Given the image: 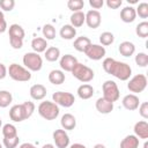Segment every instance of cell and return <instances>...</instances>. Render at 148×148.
<instances>
[{"label":"cell","mask_w":148,"mask_h":148,"mask_svg":"<svg viewBox=\"0 0 148 148\" xmlns=\"http://www.w3.org/2000/svg\"><path fill=\"white\" fill-rule=\"evenodd\" d=\"M102 66L108 74L113 75L120 81H127L132 75V68L128 64L118 61L113 58H105Z\"/></svg>","instance_id":"obj_1"},{"label":"cell","mask_w":148,"mask_h":148,"mask_svg":"<svg viewBox=\"0 0 148 148\" xmlns=\"http://www.w3.org/2000/svg\"><path fill=\"white\" fill-rule=\"evenodd\" d=\"M8 34H9V43H10V46L13 49H15V50H20L23 46V38L25 36L24 29L20 24L14 23V24L9 25Z\"/></svg>","instance_id":"obj_2"},{"label":"cell","mask_w":148,"mask_h":148,"mask_svg":"<svg viewBox=\"0 0 148 148\" xmlns=\"http://www.w3.org/2000/svg\"><path fill=\"white\" fill-rule=\"evenodd\" d=\"M38 110V113L42 118H44L45 120H53L56 119L58 116H59V106L53 103V102H50V101H44V102H40V104L38 105L37 108Z\"/></svg>","instance_id":"obj_3"},{"label":"cell","mask_w":148,"mask_h":148,"mask_svg":"<svg viewBox=\"0 0 148 148\" xmlns=\"http://www.w3.org/2000/svg\"><path fill=\"white\" fill-rule=\"evenodd\" d=\"M8 75L10 79H13L14 81H17V82H27V81H30V79H31V72L16 62H13L9 66Z\"/></svg>","instance_id":"obj_4"},{"label":"cell","mask_w":148,"mask_h":148,"mask_svg":"<svg viewBox=\"0 0 148 148\" xmlns=\"http://www.w3.org/2000/svg\"><path fill=\"white\" fill-rule=\"evenodd\" d=\"M71 73L76 80H79L80 82H83V83L90 82L95 76L94 71L90 67H88V66H86V65H83L81 62H77L74 66V68L72 69Z\"/></svg>","instance_id":"obj_5"},{"label":"cell","mask_w":148,"mask_h":148,"mask_svg":"<svg viewBox=\"0 0 148 148\" xmlns=\"http://www.w3.org/2000/svg\"><path fill=\"white\" fill-rule=\"evenodd\" d=\"M22 61L24 67L30 72H38L43 67V58L36 52H27Z\"/></svg>","instance_id":"obj_6"},{"label":"cell","mask_w":148,"mask_h":148,"mask_svg":"<svg viewBox=\"0 0 148 148\" xmlns=\"http://www.w3.org/2000/svg\"><path fill=\"white\" fill-rule=\"evenodd\" d=\"M147 83H148V80L145 74H136L130 79L127 83V89L135 95V94L142 92L146 89Z\"/></svg>","instance_id":"obj_7"},{"label":"cell","mask_w":148,"mask_h":148,"mask_svg":"<svg viewBox=\"0 0 148 148\" xmlns=\"http://www.w3.org/2000/svg\"><path fill=\"white\" fill-rule=\"evenodd\" d=\"M102 89H103V97L106 98L108 101L114 103L116 101L119 99L120 92H119V88H118V86H117V83L114 81L106 80L103 83Z\"/></svg>","instance_id":"obj_8"},{"label":"cell","mask_w":148,"mask_h":148,"mask_svg":"<svg viewBox=\"0 0 148 148\" xmlns=\"http://www.w3.org/2000/svg\"><path fill=\"white\" fill-rule=\"evenodd\" d=\"M52 102L56 103L58 106H64V108H71L74 102H75V97L72 92H67V91H56L52 95Z\"/></svg>","instance_id":"obj_9"},{"label":"cell","mask_w":148,"mask_h":148,"mask_svg":"<svg viewBox=\"0 0 148 148\" xmlns=\"http://www.w3.org/2000/svg\"><path fill=\"white\" fill-rule=\"evenodd\" d=\"M9 118H10V120H13L15 123H21V121H23V120L29 118V116H28V113H27V111L24 109L23 103L22 104H15V105H13L10 108Z\"/></svg>","instance_id":"obj_10"},{"label":"cell","mask_w":148,"mask_h":148,"mask_svg":"<svg viewBox=\"0 0 148 148\" xmlns=\"http://www.w3.org/2000/svg\"><path fill=\"white\" fill-rule=\"evenodd\" d=\"M84 53L90 60H101L102 58L105 57L106 50L104 46L99 44H90V46L86 50Z\"/></svg>","instance_id":"obj_11"},{"label":"cell","mask_w":148,"mask_h":148,"mask_svg":"<svg viewBox=\"0 0 148 148\" xmlns=\"http://www.w3.org/2000/svg\"><path fill=\"white\" fill-rule=\"evenodd\" d=\"M54 146L57 148H68L69 146V136L65 130H56L52 134Z\"/></svg>","instance_id":"obj_12"},{"label":"cell","mask_w":148,"mask_h":148,"mask_svg":"<svg viewBox=\"0 0 148 148\" xmlns=\"http://www.w3.org/2000/svg\"><path fill=\"white\" fill-rule=\"evenodd\" d=\"M86 24L91 29H97L102 23V15L98 10L90 9L86 14Z\"/></svg>","instance_id":"obj_13"},{"label":"cell","mask_w":148,"mask_h":148,"mask_svg":"<svg viewBox=\"0 0 148 148\" xmlns=\"http://www.w3.org/2000/svg\"><path fill=\"white\" fill-rule=\"evenodd\" d=\"M76 64H77V59L72 54H65L59 60V65H60V68L62 72L64 71L65 72H72V69L74 68V66Z\"/></svg>","instance_id":"obj_14"},{"label":"cell","mask_w":148,"mask_h":148,"mask_svg":"<svg viewBox=\"0 0 148 148\" xmlns=\"http://www.w3.org/2000/svg\"><path fill=\"white\" fill-rule=\"evenodd\" d=\"M121 103H123V106H124L126 110H128V111H134V110H136V109L139 108V105H140L139 97H138L136 95H134V94H128V95L124 96Z\"/></svg>","instance_id":"obj_15"},{"label":"cell","mask_w":148,"mask_h":148,"mask_svg":"<svg viewBox=\"0 0 148 148\" xmlns=\"http://www.w3.org/2000/svg\"><path fill=\"white\" fill-rule=\"evenodd\" d=\"M29 94H30V97L35 101H43L46 96V88L40 84V83H37V84H34L30 87V90H29Z\"/></svg>","instance_id":"obj_16"},{"label":"cell","mask_w":148,"mask_h":148,"mask_svg":"<svg viewBox=\"0 0 148 148\" xmlns=\"http://www.w3.org/2000/svg\"><path fill=\"white\" fill-rule=\"evenodd\" d=\"M95 106H96V110L99 113H102V114H108V113H110L113 110V103L110 102V101H108L104 97H99L96 101Z\"/></svg>","instance_id":"obj_17"},{"label":"cell","mask_w":148,"mask_h":148,"mask_svg":"<svg viewBox=\"0 0 148 148\" xmlns=\"http://www.w3.org/2000/svg\"><path fill=\"white\" fill-rule=\"evenodd\" d=\"M134 135L138 139H148V123L146 120H140L134 125Z\"/></svg>","instance_id":"obj_18"},{"label":"cell","mask_w":148,"mask_h":148,"mask_svg":"<svg viewBox=\"0 0 148 148\" xmlns=\"http://www.w3.org/2000/svg\"><path fill=\"white\" fill-rule=\"evenodd\" d=\"M60 125L65 131H72L76 126V119L72 113H65L61 116Z\"/></svg>","instance_id":"obj_19"},{"label":"cell","mask_w":148,"mask_h":148,"mask_svg":"<svg viewBox=\"0 0 148 148\" xmlns=\"http://www.w3.org/2000/svg\"><path fill=\"white\" fill-rule=\"evenodd\" d=\"M136 17L135 8L132 6H126L120 10V20L125 23H132Z\"/></svg>","instance_id":"obj_20"},{"label":"cell","mask_w":148,"mask_h":148,"mask_svg":"<svg viewBox=\"0 0 148 148\" xmlns=\"http://www.w3.org/2000/svg\"><path fill=\"white\" fill-rule=\"evenodd\" d=\"M77 96L81 98V99H89V98H91L92 96H94V92H95V90H94V88H92V86L91 84H89V83H83V84H81L79 88H77Z\"/></svg>","instance_id":"obj_21"},{"label":"cell","mask_w":148,"mask_h":148,"mask_svg":"<svg viewBox=\"0 0 148 148\" xmlns=\"http://www.w3.org/2000/svg\"><path fill=\"white\" fill-rule=\"evenodd\" d=\"M118 51L119 53L123 56V57H131L134 54L135 52V45L132 43V42H128V40H125V42H121L118 46Z\"/></svg>","instance_id":"obj_22"},{"label":"cell","mask_w":148,"mask_h":148,"mask_svg":"<svg viewBox=\"0 0 148 148\" xmlns=\"http://www.w3.org/2000/svg\"><path fill=\"white\" fill-rule=\"evenodd\" d=\"M65 79H66L65 73L61 69H52L49 73V81L54 86H59V84L64 83Z\"/></svg>","instance_id":"obj_23"},{"label":"cell","mask_w":148,"mask_h":148,"mask_svg":"<svg viewBox=\"0 0 148 148\" xmlns=\"http://www.w3.org/2000/svg\"><path fill=\"white\" fill-rule=\"evenodd\" d=\"M90 44H91V40H90L88 37L81 36V37L75 38V40H74V43H73V46H74V49H75L76 51H79V52H86V50L90 46Z\"/></svg>","instance_id":"obj_24"},{"label":"cell","mask_w":148,"mask_h":148,"mask_svg":"<svg viewBox=\"0 0 148 148\" xmlns=\"http://www.w3.org/2000/svg\"><path fill=\"white\" fill-rule=\"evenodd\" d=\"M31 47L34 50V52L36 53H42L45 52L47 49V40L44 39L43 37H36L31 40Z\"/></svg>","instance_id":"obj_25"},{"label":"cell","mask_w":148,"mask_h":148,"mask_svg":"<svg viewBox=\"0 0 148 148\" xmlns=\"http://www.w3.org/2000/svg\"><path fill=\"white\" fill-rule=\"evenodd\" d=\"M59 35L62 39H67V40H71L73 39L75 36H76V29L74 27H72L71 24H64L61 28H60V31H59Z\"/></svg>","instance_id":"obj_26"},{"label":"cell","mask_w":148,"mask_h":148,"mask_svg":"<svg viewBox=\"0 0 148 148\" xmlns=\"http://www.w3.org/2000/svg\"><path fill=\"white\" fill-rule=\"evenodd\" d=\"M69 21H71V25L72 27H74L75 29L76 28H80L86 22V15H84V13L82 10L81 12H75V13H73L71 15Z\"/></svg>","instance_id":"obj_27"},{"label":"cell","mask_w":148,"mask_h":148,"mask_svg":"<svg viewBox=\"0 0 148 148\" xmlns=\"http://www.w3.org/2000/svg\"><path fill=\"white\" fill-rule=\"evenodd\" d=\"M120 148H139V139L134 134L126 135L120 141Z\"/></svg>","instance_id":"obj_28"},{"label":"cell","mask_w":148,"mask_h":148,"mask_svg":"<svg viewBox=\"0 0 148 148\" xmlns=\"http://www.w3.org/2000/svg\"><path fill=\"white\" fill-rule=\"evenodd\" d=\"M44 57H45V59L47 61L54 62V61H57L60 58V50L57 46H50L44 52Z\"/></svg>","instance_id":"obj_29"},{"label":"cell","mask_w":148,"mask_h":148,"mask_svg":"<svg viewBox=\"0 0 148 148\" xmlns=\"http://www.w3.org/2000/svg\"><path fill=\"white\" fill-rule=\"evenodd\" d=\"M13 102V95L8 90H0V108H7Z\"/></svg>","instance_id":"obj_30"},{"label":"cell","mask_w":148,"mask_h":148,"mask_svg":"<svg viewBox=\"0 0 148 148\" xmlns=\"http://www.w3.org/2000/svg\"><path fill=\"white\" fill-rule=\"evenodd\" d=\"M2 135L3 138H14L17 136V128L13 124H5L2 126Z\"/></svg>","instance_id":"obj_31"},{"label":"cell","mask_w":148,"mask_h":148,"mask_svg":"<svg viewBox=\"0 0 148 148\" xmlns=\"http://www.w3.org/2000/svg\"><path fill=\"white\" fill-rule=\"evenodd\" d=\"M42 32H43L44 39H46V40H52L56 37V28L52 24H49V23L45 24L42 29Z\"/></svg>","instance_id":"obj_32"},{"label":"cell","mask_w":148,"mask_h":148,"mask_svg":"<svg viewBox=\"0 0 148 148\" xmlns=\"http://www.w3.org/2000/svg\"><path fill=\"white\" fill-rule=\"evenodd\" d=\"M99 42L102 46H109L114 42V36L110 31H104L99 35Z\"/></svg>","instance_id":"obj_33"},{"label":"cell","mask_w":148,"mask_h":148,"mask_svg":"<svg viewBox=\"0 0 148 148\" xmlns=\"http://www.w3.org/2000/svg\"><path fill=\"white\" fill-rule=\"evenodd\" d=\"M135 34H136L140 38H146V37L148 36V22H147V21L140 22V23L135 27Z\"/></svg>","instance_id":"obj_34"},{"label":"cell","mask_w":148,"mask_h":148,"mask_svg":"<svg viewBox=\"0 0 148 148\" xmlns=\"http://www.w3.org/2000/svg\"><path fill=\"white\" fill-rule=\"evenodd\" d=\"M67 7L69 10H72L73 13L75 12H81V9L84 7V2L82 0H69L67 2Z\"/></svg>","instance_id":"obj_35"},{"label":"cell","mask_w":148,"mask_h":148,"mask_svg":"<svg viewBox=\"0 0 148 148\" xmlns=\"http://www.w3.org/2000/svg\"><path fill=\"white\" fill-rule=\"evenodd\" d=\"M18 142H20L18 135L14 138H3L2 140V145L5 148H16L18 146Z\"/></svg>","instance_id":"obj_36"},{"label":"cell","mask_w":148,"mask_h":148,"mask_svg":"<svg viewBox=\"0 0 148 148\" xmlns=\"http://www.w3.org/2000/svg\"><path fill=\"white\" fill-rule=\"evenodd\" d=\"M135 13H136V15H139V17L147 18L148 17V3L147 2L139 3V6L135 8Z\"/></svg>","instance_id":"obj_37"},{"label":"cell","mask_w":148,"mask_h":148,"mask_svg":"<svg viewBox=\"0 0 148 148\" xmlns=\"http://www.w3.org/2000/svg\"><path fill=\"white\" fill-rule=\"evenodd\" d=\"M135 64L139 67H146L148 65V54L145 52H139L135 56Z\"/></svg>","instance_id":"obj_38"},{"label":"cell","mask_w":148,"mask_h":148,"mask_svg":"<svg viewBox=\"0 0 148 148\" xmlns=\"http://www.w3.org/2000/svg\"><path fill=\"white\" fill-rule=\"evenodd\" d=\"M15 7L14 0H0V8L5 12H12Z\"/></svg>","instance_id":"obj_39"},{"label":"cell","mask_w":148,"mask_h":148,"mask_svg":"<svg viewBox=\"0 0 148 148\" xmlns=\"http://www.w3.org/2000/svg\"><path fill=\"white\" fill-rule=\"evenodd\" d=\"M138 109H139L140 116H141L143 119H148V103H147V102L141 103Z\"/></svg>","instance_id":"obj_40"},{"label":"cell","mask_w":148,"mask_h":148,"mask_svg":"<svg viewBox=\"0 0 148 148\" xmlns=\"http://www.w3.org/2000/svg\"><path fill=\"white\" fill-rule=\"evenodd\" d=\"M105 3L111 9H118L123 5V0H106Z\"/></svg>","instance_id":"obj_41"},{"label":"cell","mask_w":148,"mask_h":148,"mask_svg":"<svg viewBox=\"0 0 148 148\" xmlns=\"http://www.w3.org/2000/svg\"><path fill=\"white\" fill-rule=\"evenodd\" d=\"M89 5H90V7H92V9L97 10L103 7L104 1L103 0H89Z\"/></svg>","instance_id":"obj_42"},{"label":"cell","mask_w":148,"mask_h":148,"mask_svg":"<svg viewBox=\"0 0 148 148\" xmlns=\"http://www.w3.org/2000/svg\"><path fill=\"white\" fill-rule=\"evenodd\" d=\"M7 30V22L5 20V15L0 10V34L5 32Z\"/></svg>","instance_id":"obj_43"},{"label":"cell","mask_w":148,"mask_h":148,"mask_svg":"<svg viewBox=\"0 0 148 148\" xmlns=\"http://www.w3.org/2000/svg\"><path fill=\"white\" fill-rule=\"evenodd\" d=\"M7 74H8L7 67H6L2 62H0V80H3V79L7 76Z\"/></svg>","instance_id":"obj_44"},{"label":"cell","mask_w":148,"mask_h":148,"mask_svg":"<svg viewBox=\"0 0 148 148\" xmlns=\"http://www.w3.org/2000/svg\"><path fill=\"white\" fill-rule=\"evenodd\" d=\"M18 148H36V146L32 145V143H30V142H24V143L20 145Z\"/></svg>","instance_id":"obj_45"},{"label":"cell","mask_w":148,"mask_h":148,"mask_svg":"<svg viewBox=\"0 0 148 148\" xmlns=\"http://www.w3.org/2000/svg\"><path fill=\"white\" fill-rule=\"evenodd\" d=\"M69 148H87L84 145H82V143H73V145H71L69 146Z\"/></svg>","instance_id":"obj_46"},{"label":"cell","mask_w":148,"mask_h":148,"mask_svg":"<svg viewBox=\"0 0 148 148\" xmlns=\"http://www.w3.org/2000/svg\"><path fill=\"white\" fill-rule=\"evenodd\" d=\"M42 148H56V146L52 143H45V145H43Z\"/></svg>","instance_id":"obj_47"},{"label":"cell","mask_w":148,"mask_h":148,"mask_svg":"<svg viewBox=\"0 0 148 148\" xmlns=\"http://www.w3.org/2000/svg\"><path fill=\"white\" fill-rule=\"evenodd\" d=\"M94 148H106L103 143H96L95 146H94Z\"/></svg>","instance_id":"obj_48"},{"label":"cell","mask_w":148,"mask_h":148,"mask_svg":"<svg viewBox=\"0 0 148 148\" xmlns=\"http://www.w3.org/2000/svg\"><path fill=\"white\" fill-rule=\"evenodd\" d=\"M127 2H128V3H130V2H131V3H136L138 0H127Z\"/></svg>","instance_id":"obj_49"},{"label":"cell","mask_w":148,"mask_h":148,"mask_svg":"<svg viewBox=\"0 0 148 148\" xmlns=\"http://www.w3.org/2000/svg\"><path fill=\"white\" fill-rule=\"evenodd\" d=\"M1 125H2V123H1V118H0V127H1Z\"/></svg>","instance_id":"obj_50"},{"label":"cell","mask_w":148,"mask_h":148,"mask_svg":"<svg viewBox=\"0 0 148 148\" xmlns=\"http://www.w3.org/2000/svg\"><path fill=\"white\" fill-rule=\"evenodd\" d=\"M0 148H3V147H2V145H1V143H0Z\"/></svg>","instance_id":"obj_51"}]
</instances>
